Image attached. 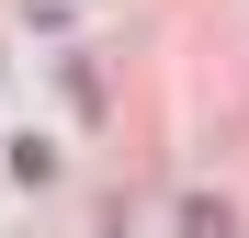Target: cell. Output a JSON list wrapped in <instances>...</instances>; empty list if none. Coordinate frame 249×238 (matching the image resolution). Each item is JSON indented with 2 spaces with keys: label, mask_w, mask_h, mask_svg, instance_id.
<instances>
[{
  "label": "cell",
  "mask_w": 249,
  "mask_h": 238,
  "mask_svg": "<svg viewBox=\"0 0 249 238\" xmlns=\"http://www.w3.org/2000/svg\"><path fill=\"white\" fill-rule=\"evenodd\" d=\"M181 238H238V204H227V193H193V204H181Z\"/></svg>",
  "instance_id": "6da1fadb"
}]
</instances>
